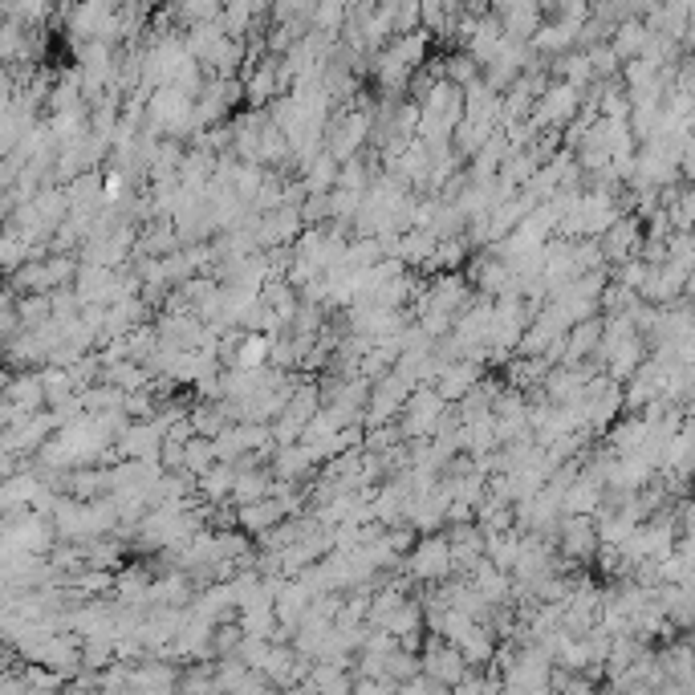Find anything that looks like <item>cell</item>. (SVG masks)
<instances>
[{"mask_svg": "<svg viewBox=\"0 0 695 695\" xmlns=\"http://www.w3.org/2000/svg\"><path fill=\"white\" fill-rule=\"evenodd\" d=\"M557 545H561L565 557H590V553H598L594 517H561V525H557Z\"/></svg>", "mask_w": 695, "mask_h": 695, "instance_id": "obj_1", "label": "cell"}, {"mask_svg": "<svg viewBox=\"0 0 695 695\" xmlns=\"http://www.w3.org/2000/svg\"><path fill=\"white\" fill-rule=\"evenodd\" d=\"M411 565L419 578H435V574H448L452 553H448V537H423L411 553Z\"/></svg>", "mask_w": 695, "mask_h": 695, "instance_id": "obj_2", "label": "cell"}, {"mask_svg": "<svg viewBox=\"0 0 695 695\" xmlns=\"http://www.w3.org/2000/svg\"><path fill=\"white\" fill-rule=\"evenodd\" d=\"M285 521V509L269 496V500H257V504H244V509H236V525L248 529V533H269Z\"/></svg>", "mask_w": 695, "mask_h": 695, "instance_id": "obj_3", "label": "cell"}, {"mask_svg": "<svg viewBox=\"0 0 695 695\" xmlns=\"http://www.w3.org/2000/svg\"><path fill=\"white\" fill-rule=\"evenodd\" d=\"M647 29H643V21H622V25H614V33H610V53L622 61V66H626V61H635L639 53H643V45H647Z\"/></svg>", "mask_w": 695, "mask_h": 695, "instance_id": "obj_4", "label": "cell"}, {"mask_svg": "<svg viewBox=\"0 0 695 695\" xmlns=\"http://www.w3.org/2000/svg\"><path fill=\"white\" fill-rule=\"evenodd\" d=\"M216 468V448H212V439H200V435H192L187 439V448H183V472L187 476H208Z\"/></svg>", "mask_w": 695, "mask_h": 695, "instance_id": "obj_5", "label": "cell"}]
</instances>
